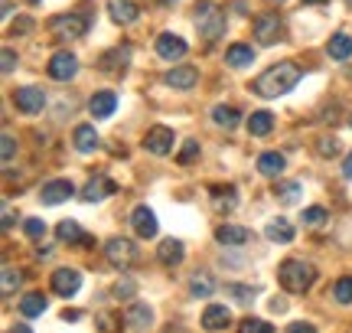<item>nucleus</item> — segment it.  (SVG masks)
<instances>
[{"instance_id":"obj_1","label":"nucleus","mask_w":352,"mask_h":333,"mask_svg":"<svg viewBox=\"0 0 352 333\" xmlns=\"http://www.w3.org/2000/svg\"><path fill=\"white\" fill-rule=\"evenodd\" d=\"M303 78V69L294 59L287 63H277L271 69H264L261 76L254 78L252 89L261 95V98H277V95H287L290 89H297V82Z\"/></svg>"},{"instance_id":"obj_2","label":"nucleus","mask_w":352,"mask_h":333,"mask_svg":"<svg viewBox=\"0 0 352 333\" xmlns=\"http://www.w3.org/2000/svg\"><path fill=\"white\" fill-rule=\"evenodd\" d=\"M277 281L284 291L290 294H303V291H310L316 281V268L310 261H303V258H287V261H280V268H277Z\"/></svg>"},{"instance_id":"obj_3","label":"nucleus","mask_w":352,"mask_h":333,"mask_svg":"<svg viewBox=\"0 0 352 333\" xmlns=\"http://www.w3.org/2000/svg\"><path fill=\"white\" fill-rule=\"evenodd\" d=\"M192 20H196V30H199V36L206 39V43H215V39L226 33V13H222V7L212 3V0H199Z\"/></svg>"},{"instance_id":"obj_4","label":"nucleus","mask_w":352,"mask_h":333,"mask_svg":"<svg viewBox=\"0 0 352 333\" xmlns=\"http://www.w3.org/2000/svg\"><path fill=\"white\" fill-rule=\"evenodd\" d=\"M88 30V17L85 13H59L50 20V33L56 39H78L85 36Z\"/></svg>"},{"instance_id":"obj_5","label":"nucleus","mask_w":352,"mask_h":333,"mask_svg":"<svg viewBox=\"0 0 352 333\" xmlns=\"http://www.w3.org/2000/svg\"><path fill=\"white\" fill-rule=\"evenodd\" d=\"M104 258H108L118 271H127L134 261H138V245L131 242V239L114 235V239H108V242H104Z\"/></svg>"},{"instance_id":"obj_6","label":"nucleus","mask_w":352,"mask_h":333,"mask_svg":"<svg viewBox=\"0 0 352 333\" xmlns=\"http://www.w3.org/2000/svg\"><path fill=\"white\" fill-rule=\"evenodd\" d=\"M280 33H284V23H280V17L274 10H264L261 17H254V39L261 46H274Z\"/></svg>"},{"instance_id":"obj_7","label":"nucleus","mask_w":352,"mask_h":333,"mask_svg":"<svg viewBox=\"0 0 352 333\" xmlns=\"http://www.w3.org/2000/svg\"><path fill=\"white\" fill-rule=\"evenodd\" d=\"M173 128H166V125H153L151 131H147V138H144V147L151 151V154L157 157H166L170 151H173Z\"/></svg>"},{"instance_id":"obj_8","label":"nucleus","mask_w":352,"mask_h":333,"mask_svg":"<svg viewBox=\"0 0 352 333\" xmlns=\"http://www.w3.org/2000/svg\"><path fill=\"white\" fill-rule=\"evenodd\" d=\"M13 105H16L23 115H39L43 105H46V95H43V89H36V85H23V89L13 92Z\"/></svg>"},{"instance_id":"obj_9","label":"nucleus","mask_w":352,"mask_h":333,"mask_svg":"<svg viewBox=\"0 0 352 333\" xmlns=\"http://www.w3.org/2000/svg\"><path fill=\"white\" fill-rule=\"evenodd\" d=\"M72 196H76V183H72V180H50V183L43 186V193H39L43 206H59V203H65V200H72Z\"/></svg>"},{"instance_id":"obj_10","label":"nucleus","mask_w":352,"mask_h":333,"mask_svg":"<svg viewBox=\"0 0 352 333\" xmlns=\"http://www.w3.org/2000/svg\"><path fill=\"white\" fill-rule=\"evenodd\" d=\"M78 76V59L72 52H56L50 59V78L56 82H69V78Z\"/></svg>"},{"instance_id":"obj_11","label":"nucleus","mask_w":352,"mask_h":333,"mask_svg":"<svg viewBox=\"0 0 352 333\" xmlns=\"http://www.w3.org/2000/svg\"><path fill=\"white\" fill-rule=\"evenodd\" d=\"M215 242L226 245V248H241V245L254 242V232L245 226H219L215 229Z\"/></svg>"},{"instance_id":"obj_12","label":"nucleus","mask_w":352,"mask_h":333,"mask_svg":"<svg viewBox=\"0 0 352 333\" xmlns=\"http://www.w3.org/2000/svg\"><path fill=\"white\" fill-rule=\"evenodd\" d=\"M78 288H82V271H76V268L52 271V291L59 297H72Z\"/></svg>"},{"instance_id":"obj_13","label":"nucleus","mask_w":352,"mask_h":333,"mask_svg":"<svg viewBox=\"0 0 352 333\" xmlns=\"http://www.w3.org/2000/svg\"><path fill=\"white\" fill-rule=\"evenodd\" d=\"M127 63H131V46H114V50H108L98 59V69L108 72V76H121L127 69Z\"/></svg>"},{"instance_id":"obj_14","label":"nucleus","mask_w":352,"mask_h":333,"mask_svg":"<svg viewBox=\"0 0 352 333\" xmlns=\"http://www.w3.org/2000/svg\"><path fill=\"white\" fill-rule=\"evenodd\" d=\"M186 39L176 36V33H160L157 36V56L160 59H170V63H176V59H183L186 56Z\"/></svg>"},{"instance_id":"obj_15","label":"nucleus","mask_w":352,"mask_h":333,"mask_svg":"<svg viewBox=\"0 0 352 333\" xmlns=\"http://www.w3.org/2000/svg\"><path fill=\"white\" fill-rule=\"evenodd\" d=\"M131 226H134V232H138L140 239H153L157 229H160L151 206H134V213H131Z\"/></svg>"},{"instance_id":"obj_16","label":"nucleus","mask_w":352,"mask_h":333,"mask_svg":"<svg viewBox=\"0 0 352 333\" xmlns=\"http://www.w3.org/2000/svg\"><path fill=\"white\" fill-rule=\"evenodd\" d=\"M202 330H209V333H219V330H226L228 323H232V310L226 308V304H209V308L202 310Z\"/></svg>"},{"instance_id":"obj_17","label":"nucleus","mask_w":352,"mask_h":333,"mask_svg":"<svg viewBox=\"0 0 352 333\" xmlns=\"http://www.w3.org/2000/svg\"><path fill=\"white\" fill-rule=\"evenodd\" d=\"M164 82L176 92H189L196 82H199V72H196L192 65H173V69L164 76Z\"/></svg>"},{"instance_id":"obj_18","label":"nucleus","mask_w":352,"mask_h":333,"mask_svg":"<svg viewBox=\"0 0 352 333\" xmlns=\"http://www.w3.org/2000/svg\"><path fill=\"white\" fill-rule=\"evenodd\" d=\"M111 193H118V186H114V180L108 177H95V180H88L85 186H82V203H101L104 196H111Z\"/></svg>"},{"instance_id":"obj_19","label":"nucleus","mask_w":352,"mask_h":333,"mask_svg":"<svg viewBox=\"0 0 352 333\" xmlns=\"http://www.w3.org/2000/svg\"><path fill=\"white\" fill-rule=\"evenodd\" d=\"M72 144H76L78 154H91V151H98V131H95V125H78L76 131H72Z\"/></svg>"},{"instance_id":"obj_20","label":"nucleus","mask_w":352,"mask_h":333,"mask_svg":"<svg viewBox=\"0 0 352 333\" xmlns=\"http://www.w3.org/2000/svg\"><path fill=\"white\" fill-rule=\"evenodd\" d=\"M157 258H160V265H166V268H176L186 258V248H183L179 239H164V242L157 245Z\"/></svg>"},{"instance_id":"obj_21","label":"nucleus","mask_w":352,"mask_h":333,"mask_svg":"<svg viewBox=\"0 0 352 333\" xmlns=\"http://www.w3.org/2000/svg\"><path fill=\"white\" fill-rule=\"evenodd\" d=\"M108 13H111L114 23L127 26V23H134V20L140 17V7L134 3V0H108Z\"/></svg>"},{"instance_id":"obj_22","label":"nucleus","mask_w":352,"mask_h":333,"mask_svg":"<svg viewBox=\"0 0 352 333\" xmlns=\"http://www.w3.org/2000/svg\"><path fill=\"white\" fill-rule=\"evenodd\" d=\"M114 108H118V95L114 92H95L91 102H88V111L95 118H111Z\"/></svg>"},{"instance_id":"obj_23","label":"nucleus","mask_w":352,"mask_h":333,"mask_svg":"<svg viewBox=\"0 0 352 333\" xmlns=\"http://www.w3.org/2000/svg\"><path fill=\"white\" fill-rule=\"evenodd\" d=\"M56 235H59V242H69V245H88L91 242L76 219H63V222L56 226Z\"/></svg>"},{"instance_id":"obj_24","label":"nucleus","mask_w":352,"mask_h":333,"mask_svg":"<svg viewBox=\"0 0 352 333\" xmlns=\"http://www.w3.org/2000/svg\"><path fill=\"white\" fill-rule=\"evenodd\" d=\"M153 321V310L144 304V301H134L131 308L124 310V323L127 327H134V330H144V327H151Z\"/></svg>"},{"instance_id":"obj_25","label":"nucleus","mask_w":352,"mask_h":333,"mask_svg":"<svg viewBox=\"0 0 352 333\" xmlns=\"http://www.w3.org/2000/svg\"><path fill=\"white\" fill-rule=\"evenodd\" d=\"M264 235H267L271 242L287 245V242H294V235H297V229L290 226V219H271V222L264 226Z\"/></svg>"},{"instance_id":"obj_26","label":"nucleus","mask_w":352,"mask_h":333,"mask_svg":"<svg viewBox=\"0 0 352 333\" xmlns=\"http://www.w3.org/2000/svg\"><path fill=\"white\" fill-rule=\"evenodd\" d=\"M300 193H303V186L297 183V180H277L274 183V200L277 203H284V206L300 203Z\"/></svg>"},{"instance_id":"obj_27","label":"nucleus","mask_w":352,"mask_h":333,"mask_svg":"<svg viewBox=\"0 0 352 333\" xmlns=\"http://www.w3.org/2000/svg\"><path fill=\"white\" fill-rule=\"evenodd\" d=\"M284 166H287V160H284V154H277V151H264L258 157V170H261L264 177H280Z\"/></svg>"},{"instance_id":"obj_28","label":"nucleus","mask_w":352,"mask_h":333,"mask_svg":"<svg viewBox=\"0 0 352 333\" xmlns=\"http://www.w3.org/2000/svg\"><path fill=\"white\" fill-rule=\"evenodd\" d=\"M226 63L232 65V69H245V65L254 63V50L252 46H245V43H232L226 52Z\"/></svg>"},{"instance_id":"obj_29","label":"nucleus","mask_w":352,"mask_h":333,"mask_svg":"<svg viewBox=\"0 0 352 333\" xmlns=\"http://www.w3.org/2000/svg\"><path fill=\"white\" fill-rule=\"evenodd\" d=\"M212 121L219 125V128L232 131V128H239V125H241V111H239V108H232V105H215V108H212Z\"/></svg>"},{"instance_id":"obj_30","label":"nucleus","mask_w":352,"mask_h":333,"mask_svg":"<svg viewBox=\"0 0 352 333\" xmlns=\"http://www.w3.org/2000/svg\"><path fill=\"white\" fill-rule=\"evenodd\" d=\"M327 52L336 59V63H346V59L352 56V36L349 33H336V36H329Z\"/></svg>"},{"instance_id":"obj_31","label":"nucleus","mask_w":352,"mask_h":333,"mask_svg":"<svg viewBox=\"0 0 352 333\" xmlns=\"http://www.w3.org/2000/svg\"><path fill=\"white\" fill-rule=\"evenodd\" d=\"M212 206L219 213H232L239 206V196H235V186H212Z\"/></svg>"},{"instance_id":"obj_32","label":"nucleus","mask_w":352,"mask_h":333,"mask_svg":"<svg viewBox=\"0 0 352 333\" xmlns=\"http://www.w3.org/2000/svg\"><path fill=\"white\" fill-rule=\"evenodd\" d=\"M271 128H274V115H271V111H252V118H248V134L264 138V134H271Z\"/></svg>"},{"instance_id":"obj_33","label":"nucleus","mask_w":352,"mask_h":333,"mask_svg":"<svg viewBox=\"0 0 352 333\" xmlns=\"http://www.w3.org/2000/svg\"><path fill=\"white\" fill-rule=\"evenodd\" d=\"M20 284H23V275L13 265H3V271H0V291H3V297H13L20 291Z\"/></svg>"},{"instance_id":"obj_34","label":"nucleus","mask_w":352,"mask_h":333,"mask_svg":"<svg viewBox=\"0 0 352 333\" xmlns=\"http://www.w3.org/2000/svg\"><path fill=\"white\" fill-rule=\"evenodd\" d=\"M215 291V281L209 271H199V275H192L189 278V294L192 297H209Z\"/></svg>"},{"instance_id":"obj_35","label":"nucleus","mask_w":352,"mask_h":333,"mask_svg":"<svg viewBox=\"0 0 352 333\" xmlns=\"http://www.w3.org/2000/svg\"><path fill=\"white\" fill-rule=\"evenodd\" d=\"M43 310H46V297L39 294V291L20 297V314H23V317H39Z\"/></svg>"},{"instance_id":"obj_36","label":"nucleus","mask_w":352,"mask_h":333,"mask_svg":"<svg viewBox=\"0 0 352 333\" xmlns=\"http://www.w3.org/2000/svg\"><path fill=\"white\" fill-rule=\"evenodd\" d=\"M239 333H274V327L267 321H261V317H245L239 323Z\"/></svg>"},{"instance_id":"obj_37","label":"nucleus","mask_w":352,"mask_h":333,"mask_svg":"<svg viewBox=\"0 0 352 333\" xmlns=\"http://www.w3.org/2000/svg\"><path fill=\"white\" fill-rule=\"evenodd\" d=\"M323 222H327V209H323V206H310V209H303V226L320 229Z\"/></svg>"},{"instance_id":"obj_38","label":"nucleus","mask_w":352,"mask_h":333,"mask_svg":"<svg viewBox=\"0 0 352 333\" xmlns=\"http://www.w3.org/2000/svg\"><path fill=\"white\" fill-rule=\"evenodd\" d=\"M333 297H336L340 304H352V278H340L336 288H333Z\"/></svg>"},{"instance_id":"obj_39","label":"nucleus","mask_w":352,"mask_h":333,"mask_svg":"<svg viewBox=\"0 0 352 333\" xmlns=\"http://www.w3.org/2000/svg\"><path fill=\"white\" fill-rule=\"evenodd\" d=\"M0 151H3V164L10 166V164H13V157H16V138H13L10 131H7V134L0 138Z\"/></svg>"},{"instance_id":"obj_40","label":"nucleus","mask_w":352,"mask_h":333,"mask_svg":"<svg viewBox=\"0 0 352 333\" xmlns=\"http://www.w3.org/2000/svg\"><path fill=\"white\" fill-rule=\"evenodd\" d=\"M314 147H316V154L320 157H336L340 154V141H336V138H320Z\"/></svg>"},{"instance_id":"obj_41","label":"nucleus","mask_w":352,"mask_h":333,"mask_svg":"<svg viewBox=\"0 0 352 333\" xmlns=\"http://www.w3.org/2000/svg\"><path fill=\"white\" fill-rule=\"evenodd\" d=\"M196 157H199V141H186L183 147H179V154H176V160H179V164L186 166L189 160H196Z\"/></svg>"},{"instance_id":"obj_42","label":"nucleus","mask_w":352,"mask_h":333,"mask_svg":"<svg viewBox=\"0 0 352 333\" xmlns=\"http://www.w3.org/2000/svg\"><path fill=\"white\" fill-rule=\"evenodd\" d=\"M23 232L30 235V239H43V235H46V222H43V219H26Z\"/></svg>"},{"instance_id":"obj_43","label":"nucleus","mask_w":352,"mask_h":333,"mask_svg":"<svg viewBox=\"0 0 352 333\" xmlns=\"http://www.w3.org/2000/svg\"><path fill=\"white\" fill-rule=\"evenodd\" d=\"M226 291H228V294H235V301H239V304H248V301L254 297V288H245V284H228Z\"/></svg>"},{"instance_id":"obj_44","label":"nucleus","mask_w":352,"mask_h":333,"mask_svg":"<svg viewBox=\"0 0 352 333\" xmlns=\"http://www.w3.org/2000/svg\"><path fill=\"white\" fill-rule=\"evenodd\" d=\"M16 63H20V59H16V52H13V50L0 52V72H3V76H10L13 69H16Z\"/></svg>"},{"instance_id":"obj_45","label":"nucleus","mask_w":352,"mask_h":333,"mask_svg":"<svg viewBox=\"0 0 352 333\" xmlns=\"http://www.w3.org/2000/svg\"><path fill=\"white\" fill-rule=\"evenodd\" d=\"M114 294H118V297H121V294L131 297V294H134V281H131V278H121V281L114 284Z\"/></svg>"},{"instance_id":"obj_46","label":"nucleus","mask_w":352,"mask_h":333,"mask_svg":"<svg viewBox=\"0 0 352 333\" xmlns=\"http://www.w3.org/2000/svg\"><path fill=\"white\" fill-rule=\"evenodd\" d=\"M287 333H316L314 323H307V321H297V323H290Z\"/></svg>"},{"instance_id":"obj_47","label":"nucleus","mask_w":352,"mask_h":333,"mask_svg":"<svg viewBox=\"0 0 352 333\" xmlns=\"http://www.w3.org/2000/svg\"><path fill=\"white\" fill-rule=\"evenodd\" d=\"M30 30H33V20H26V17H23V20H16V23L10 26L13 36H16V33H30Z\"/></svg>"},{"instance_id":"obj_48","label":"nucleus","mask_w":352,"mask_h":333,"mask_svg":"<svg viewBox=\"0 0 352 333\" xmlns=\"http://www.w3.org/2000/svg\"><path fill=\"white\" fill-rule=\"evenodd\" d=\"M342 177H346V180H352V154L346 157V164H342Z\"/></svg>"},{"instance_id":"obj_49","label":"nucleus","mask_w":352,"mask_h":333,"mask_svg":"<svg viewBox=\"0 0 352 333\" xmlns=\"http://www.w3.org/2000/svg\"><path fill=\"white\" fill-rule=\"evenodd\" d=\"M0 226H3V229H10V226H13V213H10V209H3V222H0Z\"/></svg>"},{"instance_id":"obj_50","label":"nucleus","mask_w":352,"mask_h":333,"mask_svg":"<svg viewBox=\"0 0 352 333\" xmlns=\"http://www.w3.org/2000/svg\"><path fill=\"white\" fill-rule=\"evenodd\" d=\"M10 333H33V330H30L26 323H16V327H10Z\"/></svg>"},{"instance_id":"obj_51","label":"nucleus","mask_w":352,"mask_h":333,"mask_svg":"<svg viewBox=\"0 0 352 333\" xmlns=\"http://www.w3.org/2000/svg\"><path fill=\"white\" fill-rule=\"evenodd\" d=\"M303 3H327V0H303Z\"/></svg>"},{"instance_id":"obj_52","label":"nucleus","mask_w":352,"mask_h":333,"mask_svg":"<svg viewBox=\"0 0 352 333\" xmlns=\"http://www.w3.org/2000/svg\"><path fill=\"white\" fill-rule=\"evenodd\" d=\"M342 3H346V7H352V0H342Z\"/></svg>"},{"instance_id":"obj_53","label":"nucleus","mask_w":352,"mask_h":333,"mask_svg":"<svg viewBox=\"0 0 352 333\" xmlns=\"http://www.w3.org/2000/svg\"><path fill=\"white\" fill-rule=\"evenodd\" d=\"M26 3H39V0H26Z\"/></svg>"},{"instance_id":"obj_54","label":"nucleus","mask_w":352,"mask_h":333,"mask_svg":"<svg viewBox=\"0 0 352 333\" xmlns=\"http://www.w3.org/2000/svg\"><path fill=\"white\" fill-rule=\"evenodd\" d=\"M349 125H352V118H349Z\"/></svg>"}]
</instances>
